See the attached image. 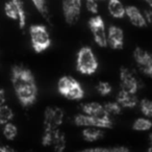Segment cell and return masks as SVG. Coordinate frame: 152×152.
Wrapping results in <instances>:
<instances>
[{
    "label": "cell",
    "mask_w": 152,
    "mask_h": 152,
    "mask_svg": "<svg viewBox=\"0 0 152 152\" xmlns=\"http://www.w3.org/2000/svg\"><path fill=\"white\" fill-rule=\"evenodd\" d=\"M12 83L22 105L29 106L34 103L38 89L34 77L29 69L15 66L12 70Z\"/></svg>",
    "instance_id": "6da1fadb"
},
{
    "label": "cell",
    "mask_w": 152,
    "mask_h": 152,
    "mask_svg": "<svg viewBox=\"0 0 152 152\" xmlns=\"http://www.w3.org/2000/svg\"><path fill=\"white\" fill-rule=\"evenodd\" d=\"M76 67L81 74L85 75H92L97 71L98 61L90 47H83L78 51Z\"/></svg>",
    "instance_id": "7a4b0ae2"
},
{
    "label": "cell",
    "mask_w": 152,
    "mask_h": 152,
    "mask_svg": "<svg viewBox=\"0 0 152 152\" xmlns=\"http://www.w3.org/2000/svg\"><path fill=\"white\" fill-rule=\"evenodd\" d=\"M31 46L37 53L46 50L51 45V38L49 31L44 25H32L29 28Z\"/></svg>",
    "instance_id": "3957f363"
},
{
    "label": "cell",
    "mask_w": 152,
    "mask_h": 152,
    "mask_svg": "<svg viewBox=\"0 0 152 152\" xmlns=\"http://www.w3.org/2000/svg\"><path fill=\"white\" fill-rule=\"evenodd\" d=\"M90 29L93 34L94 41L99 45L100 47L107 46V40H106V29L104 22L100 16H95L91 18L89 21Z\"/></svg>",
    "instance_id": "277c9868"
},
{
    "label": "cell",
    "mask_w": 152,
    "mask_h": 152,
    "mask_svg": "<svg viewBox=\"0 0 152 152\" xmlns=\"http://www.w3.org/2000/svg\"><path fill=\"white\" fill-rule=\"evenodd\" d=\"M74 123L78 126H95L99 128H112L113 122L110 118H98L86 114H79L74 117Z\"/></svg>",
    "instance_id": "5b68a950"
},
{
    "label": "cell",
    "mask_w": 152,
    "mask_h": 152,
    "mask_svg": "<svg viewBox=\"0 0 152 152\" xmlns=\"http://www.w3.org/2000/svg\"><path fill=\"white\" fill-rule=\"evenodd\" d=\"M65 113L61 107L49 106L45 110L44 129H56L63 124Z\"/></svg>",
    "instance_id": "8992f818"
},
{
    "label": "cell",
    "mask_w": 152,
    "mask_h": 152,
    "mask_svg": "<svg viewBox=\"0 0 152 152\" xmlns=\"http://www.w3.org/2000/svg\"><path fill=\"white\" fill-rule=\"evenodd\" d=\"M65 20L69 24H75L81 13V0H63Z\"/></svg>",
    "instance_id": "52a82bcc"
},
{
    "label": "cell",
    "mask_w": 152,
    "mask_h": 152,
    "mask_svg": "<svg viewBox=\"0 0 152 152\" xmlns=\"http://www.w3.org/2000/svg\"><path fill=\"white\" fill-rule=\"evenodd\" d=\"M133 57L140 71L150 77L152 75V57L150 53L137 47L133 52Z\"/></svg>",
    "instance_id": "ba28073f"
},
{
    "label": "cell",
    "mask_w": 152,
    "mask_h": 152,
    "mask_svg": "<svg viewBox=\"0 0 152 152\" xmlns=\"http://www.w3.org/2000/svg\"><path fill=\"white\" fill-rule=\"evenodd\" d=\"M120 83H121V90L125 92H128V93L137 94L140 87V83L137 81V77L133 75V73L128 68H124V67L120 71Z\"/></svg>",
    "instance_id": "9c48e42d"
},
{
    "label": "cell",
    "mask_w": 152,
    "mask_h": 152,
    "mask_svg": "<svg viewBox=\"0 0 152 152\" xmlns=\"http://www.w3.org/2000/svg\"><path fill=\"white\" fill-rule=\"evenodd\" d=\"M107 45L113 49H122L124 46V32L118 26L112 25L106 32Z\"/></svg>",
    "instance_id": "30bf717a"
},
{
    "label": "cell",
    "mask_w": 152,
    "mask_h": 152,
    "mask_svg": "<svg viewBox=\"0 0 152 152\" xmlns=\"http://www.w3.org/2000/svg\"><path fill=\"white\" fill-rule=\"evenodd\" d=\"M125 15L129 18V21L131 22V24L137 26V27H146L148 25L147 21H146L144 15L141 13V11L133 5H129V7H125Z\"/></svg>",
    "instance_id": "8fae6325"
},
{
    "label": "cell",
    "mask_w": 152,
    "mask_h": 152,
    "mask_svg": "<svg viewBox=\"0 0 152 152\" xmlns=\"http://www.w3.org/2000/svg\"><path fill=\"white\" fill-rule=\"evenodd\" d=\"M83 112L86 115H90V116L98 117V118H110L108 114L105 112L103 108V105H101L98 102H89L83 105Z\"/></svg>",
    "instance_id": "7c38bea8"
},
{
    "label": "cell",
    "mask_w": 152,
    "mask_h": 152,
    "mask_svg": "<svg viewBox=\"0 0 152 152\" xmlns=\"http://www.w3.org/2000/svg\"><path fill=\"white\" fill-rule=\"evenodd\" d=\"M117 102L122 107L132 108L137 104V97L134 93H128L121 90L117 96Z\"/></svg>",
    "instance_id": "4fadbf2b"
},
{
    "label": "cell",
    "mask_w": 152,
    "mask_h": 152,
    "mask_svg": "<svg viewBox=\"0 0 152 152\" xmlns=\"http://www.w3.org/2000/svg\"><path fill=\"white\" fill-rule=\"evenodd\" d=\"M50 146H52L53 149L57 152H61L65 150L66 148V137L65 134L61 132V130L56 129V130L53 132L52 137H51V143Z\"/></svg>",
    "instance_id": "5bb4252c"
},
{
    "label": "cell",
    "mask_w": 152,
    "mask_h": 152,
    "mask_svg": "<svg viewBox=\"0 0 152 152\" xmlns=\"http://www.w3.org/2000/svg\"><path fill=\"white\" fill-rule=\"evenodd\" d=\"M108 12L114 18L121 19L125 16V7L120 0H108Z\"/></svg>",
    "instance_id": "9a60e30c"
},
{
    "label": "cell",
    "mask_w": 152,
    "mask_h": 152,
    "mask_svg": "<svg viewBox=\"0 0 152 152\" xmlns=\"http://www.w3.org/2000/svg\"><path fill=\"white\" fill-rule=\"evenodd\" d=\"M83 137L87 142H96L101 137H103V131L99 127L88 126V128L83 129Z\"/></svg>",
    "instance_id": "2e32d148"
},
{
    "label": "cell",
    "mask_w": 152,
    "mask_h": 152,
    "mask_svg": "<svg viewBox=\"0 0 152 152\" xmlns=\"http://www.w3.org/2000/svg\"><path fill=\"white\" fill-rule=\"evenodd\" d=\"M85 96V92H83V87L80 86V83L78 81H76L69 90L65 93L64 97L68 98L70 100H80Z\"/></svg>",
    "instance_id": "e0dca14e"
},
{
    "label": "cell",
    "mask_w": 152,
    "mask_h": 152,
    "mask_svg": "<svg viewBox=\"0 0 152 152\" xmlns=\"http://www.w3.org/2000/svg\"><path fill=\"white\" fill-rule=\"evenodd\" d=\"M76 79H74L71 76H63L57 83V90L61 95H65V93L76 83Z\"/></svg>",
    "instance_id": "ac0fdd59"
},
{
    "label": "cell",
    "mask_w": 152,
    "mask_h": 152,
    "mask_svg": "<svg viewBox=\"0 0 152 152\" xmlns=\"http://www.w3.org/2000/svg\"><path fill=\"white\" fill-rule=\"evenodd\" d=\"M14 119V112L10 106L2 104L0 105V124L12 122Z\"/></svg>",
    "instance_id": "d6986e66"
},
{
    "label": "cell",
    "mask_w": 152,
    "mask_h": 152,
    "mask_svg": "<svg viewBox=\"0 0 152 152\" xmlns=\"http://www.w3.org/2000/svg\"><path fill=\"white\" fill-rule=\"evenodd\" d=\"M31 1L34 7H37V10L39 11V13L44 17V19L49 21V20H50V14H49L47 0H31Z\"/></svg>",
    "instance_id": "ffe728a7"
},
{
    "label": "cell",
    "mask_w": 152,
    "mask_h": 152,
    "mask_svg": "<svg viewBox=\"0 0 152 152\" xmlns=\"http://www.w3.org/2000/svg\"><path fill=\"white\" fill-rule=\"evenodd\" d=\"M83 152H128L129 149L127 147H95V148H87L83 150Z\"/></svg>",
    "instance_id": "44dd1931"
},
{
    "label": "cell",
    "mask_w": 152,
    "mask_h": 152,
    "mask_svg": "<svg viewBox=\"0 0 152 152\" xmlns=\"http://www.w3.org/2000/svg\"><path fill=\"white\" fill-rule=\"evenodd\" d=\"M152 126L151 121L149 120V118H139L134 121L132 125V128L134 130L137 131H146L149 130Z\"/></svg>",
    "instance_id": "7402d4cb"
},
{
    "label": "cell",
    "mask_w": 152,
    "mask_h": 152,
    "mask_svg": "<svg viewBox=\"0 0 152 152\" xmlns=\"http://www.w3.org/2000/svg\"><path fill=\"white\" fill-rule=\"evenodd\" d=\"M14 3L16 4L18 9V12H19V26L21 29H23L26 25V13H25V10H24V5L23 2H22V0H12Z\"/></svg>",
    "instance_id": "603a6c76"
},
{
    "label": "cell",
    "mask_w": 152,
    "mask_h": 152,
    "mask_svg": "<svg viewBox=\"0 0 152 152\" xmlns=\"http://www.w3.org/2000/svg\"><path fill=\"white\" fill-rule=\"evenodd\" d=\"M18 134V129L16 127L15 124H13L12 122L5 123L4 127H3V135L5 137V139L9 141H13L15 140V137Z\"/></svg>",
    "instance_id": "cb8c5ba5"
},
{
    "label": "cell",
    "mask_w": 152,
    "mask_h": 152,
    "mask_svg": "<svg viewBox=\"0 0 152 152\" xmlns=\"http://www.w3.org/2000/svg\"><path fill=\"white\" fill-rule=\"evenodd\" d=\"M4 12L10 19L17 20L18 21V19H19V12H18V9H17V7H16V4L12 0H10V1H7V2L5 3Z\"/></svg>",
    "instance_id": "d4e9b609"
},
{
    "label": "cell",
    "mask_w": 152,
    "mask_h": 152,
    "mask_svg": "<svg viewBox=\"0 0 152 152\" xmlns=\"http://www.w3.org/2000/svg\"><path fill=\"white\" fill-rule=\"evenodd\" d=\"M103 108L108 114V116H117L122 113V106L118 102H107L103 105Z\"/></svg>",
    "instance_id": "484cf974"
},
{
    "label": "cell",
    "mask_w": 152,
    "mask_h": 152,
    "mask_svg": "<svg viewBox=\"0 0 152 152\" xmlns=\"http://www.w3.org/2000/svg\"><path fill=\"white\" fill-rule=\"evenodd\" d=\"M140 106H141V112L146 116L147 118H151L152 116V103L149 99H143L140 102Z\"/></svg>",
    "instance_id": "4316f807"
},
{
    "label": "cell",
    "mask_w": 152,
    "mask_h": 152,
    "mask_svg": "<svg viewBox=\"0 0 152 152\" xmlns=\"http://www.w3.org/2000/svg\"><path fill=\"white\" fill-rule=\"evenodd\" d=\"M96 90H97V92L100 95L106 96L112 92V86L108 83H106V81H100V83H98Z\"/></svg>",
    "instance_id": "83f0119b"
},
{
    "label": "cell",
    "mask_w": 152,
    "mask_h": 152,
    "mask_svg": "<svg viewBox=\"0 0 152 152\" xmlns=\"http://www.w3.org/2000/svg\"><path fill=\"white\" fill-rule=\"evenodd\" d=\"M86 4H87V9L90 13L92 14L98 13V4L96 2V0H86Z\"/></svg>",
    "instance_id": "f1b7e54d"
},
{
    "label": "cell",
    "mask_w": 152,
    "mask_h": 152,
    "mask_svg": "<svg viewBox=\"0 0 152 152\" xmlns=\"http://www.w3.org/2000/svg\"><path fill=\"white\" fill-rule=\"evenodd\" d=\"M144 17H145L146 21H147L148 24L151 23V19H152V16H151V11H149V10H147V11L145 12V14H144Z\"/></svg>",
    "instance_id": "f546056e"
},
{
    "label": "cell",
    "mask_w": 152,
    "mask_h": 152,
    "mask_svg": "<svg viewBox=\"0 0 152 152\" xmlns=\"http://www.w3.org/2000/svg\"><path fill=\"white\" fill-rule=\"evenodd\" d=\"M5 100H7V98H5L4 91H3L2 89H0V105L4 104L5 103Z\"/></svg>",
    "instance_id": "4dcf8cb0"
},
{
    "label": "cell",
    "mask_w": 152,
    "mask_h": 152,
    "mask_svg": "<svg viewBox=\"0 0 152 152\" xmlns=\"http://www.w3.org/2000/svg\"><path fill=\"white\" fill-rule=\"evenodd\" d=\"M15 151L13 148L9 147V146H0V152H12Z\"/></svg>",
    "instance_id": "1f68e13d"
},
{
    "label": "cell",
    "mask_w": 152,
    "mask_h": 152,
    "mask_svg": "<svg viewBox=\"0 0 152 152\" xmlns=\"http://www.w3.org/2000/svg\"><path fill=\"white\" fill-rule=\"evenodd\" d=\"M145 1L149 4V7H152V0H145Z\"/></svg>",
    "instance_id": "d6a6232c"
}]
</instances>
